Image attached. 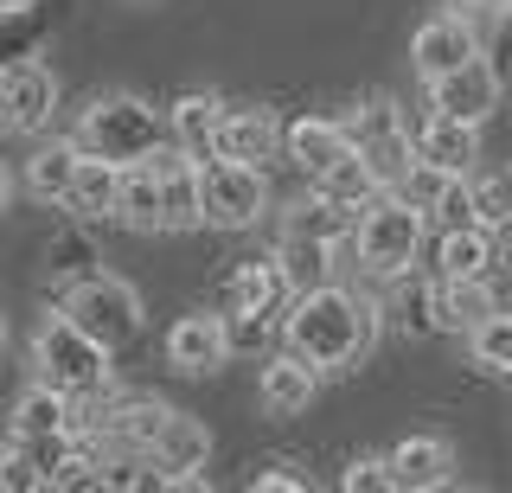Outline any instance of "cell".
Wrapping results in <instances>:
<instances>
[{"instance_id":"44dd1931","label":"cell","mask_w":512,"mask_h":493,"mask_svg":"<svg viewBox=\"0 0 512 493\" xmlns=\"http://www.w3.org/2000/svg\"><path fill=\"white\" fill-rule=\"evenodd\" d=\"M391 468H397V487H410V493L448 487V474H455V449H448L442 436H404L391 449Z\"/></svg>"},{"instance_id":"d6986e66","label":"cell","mask_w":512,"mask_h":493,"mask_svg":"<svg viewBox=\"0 0 512 493\" xmlns=\"http://www.w3.org/2000/svg\"><path fill=\"white\" fill-rule=\"evenodd\" d=\"M116 218H122L128 231H167V186H160V167H154V161L122 167Z\"/></svg>"},{"instance_id":"7402d4cb","label":"cell","mask_w":512,"mask_h":493,"mask_svg":"<svg viewBox=\"0 0 512 493\" xmlns=\"http://www.w3.org/2000/svg\"><path fill=\"white\" fill-rule=\"evenodd\" d=\"M173 423V404H154V397H128V404L109 410V442H116L122 455H154V442H160V429Z\"/></svg>"},{"instance_id":"d6a6232c","label":"cell","mask_w":512,"mask_h":493,"mask_svg":"<svg viewBox=\"0 0 512 493\" xmlns=\"http://www.w3.org/2000/svg\"><path fill=\"white\" fill-rule=\"evenodd\" d=\"M448 180H455L448 167H436V161H423V154H416V161H410V173L391 186V193H404V199L416 205V212H436V199L448 193Z\"/></svg>"},{"instance_id":"3957f363","label":"cell","mask_w":512,"mask_h":493,"mask_svg":"<svg viewBox=\"0 0 512 493\" xmlns=\"http://www.w3.org/2000/svg\"><path fill=\"white\" fill-rule=\"evenodd\" d=\"M173 129H160V116L141 97H128V90H116V97H96L84 109V122H77V148L84 154H103V161L116 167H135V161H154L160 148H167Z\"/></svg>"},{"instance_id":"74e56055","label":"cell","mask_w":512,"mask_h":493,"mask_svg":"<svg viewBox=\"0 0 512 493\" xmlns=\"http://www.w3.org/2000/svg\"><path fill=\"white\" fill-rule=\"evenodd\" d=\"M455 13H500V7H512V0H448Z\"/></svg>"},{"instance_id":"8fae6325","label":"cell","mask_w":512,"mask_h":493,"mask_svg":"<svg viewBox=\"0 0 512 493\" xmlns=\"http://www.w3.org/2000/svg\"><path fill=\"white\" fill-rule=\"evenodd\" d=\"M500 97H506V84L487 58H468L461 71H448V77L429 84V103H436L442 116H461V122H487L493 109H500Z\"/></svg>"},{"instance_id":"83f0119b","label":"cell","mask_w":512,"mask_h":493,"mask_svg":"<svg viewBox=\"0 0 512 493\" xmlns=\"http://www.w3.org/2000/svg\"><path fill=\"white\" fill-rule=\"evenodd\" d=\"M442 314H448V327H455V333H474V327H487L493 314H500V301H493L487 276H468V282H448L442 276Z\"/></svg>"},{"instance_id":"e0dca14e","label":"cell","mask_w":512,"mask_h":493,"mask_svg":"<svg viewBox=\"0 0 512 493\" xmlns=\"http://www.w3.org/2000/svg\"><path fill=\"white\" fill-rule=\"evenodd\" d=\"M288 148V129L269 109H231L224 116V135H218V154H231V161H276V154Z\"/></svg>"},{"instance_id":"484cf974","label":"cell","mask_w":512,"mask_h":493,"mask_svg":"<svg viewBox=\"0 0 512 493\" xmlns=\"http://www.w3.org/2000/svg\"><path fill=\"white\" fill-rule=\"evenodd\" d=\"M71 404H77V397L52 391V385L39 378V385H32L20 404H13V436H52V429H71V423H77Z\"/></svg>"},{"instance_id":"5bb4252c","label":"cell","mask_w":512,"mask_h":493,"mask_svg":"<svg viewBox=\"0 0 512 493\" xmlns=\"http://www.w3.org/2000/svg\"><path fill=\"white\" fill-rule=\"evenodd\" d=\"M320 391V365H308L301 353H282L263 365V378H256V397H263L269 417H301V410L314 404Z\"/></svg>"},{"instance_id":"d590c367","label":"cell","mask_w":512,"mask_h":493,"mask_svg":"<svg viewBox=\"0 0 512 493\" xmlns=\"http://www.w3.org/2000/svg\"><path fill=\"white\" fill-rule=\"evenodd\" d=\"M0 487H13V493H32V487H45V474L32 468V455L20 449V442H7V468H0Z\"/></svg>"},{"instance_id":"7a4b0ae2","label":"cell","mask_w":512,"mask_h":493,"mask_svg":"<svg viewBox=\"0 0 512 493\" xmlns=\"http://www.w3.org/2000/svg\"><path fill=\"white\" fill-rule=\"evenodd\" d=\"M32 372H39L52 391L77 397V404H96V397H109V385H116V372H109V346L96 340V333H84L64 308L45 314L39 333H32Z\"/></svg>"},{"instance_id":"ac0fdd59","label":"cell","mask_w":512,"mask_h":493,"mask_svg":"<svg viewBox=\"0 0 512 493\" xmlns=\"http://www.w3.org/2000/svg\"><path fill=\"white\" fill-rule=\"evenodd\" d=\"M282 301H295V289H288L282 263H237L231 269V289H224V314H276Z\"/></svg>"},{"instance_id":"8992f818","label":"cell","mask_w":512,"mask_h":493,"mask_svg":"<svg viewBox=\"0 0 512 493\" xmlns=\"http://www.w3.org/2000/svg\"><path fill=\"white\" fill-rule=\"evenodd\" d=\"M199 180H205V225L244 231V225H256V218H263L269 186H263V167H256V161L212 154V161H199Z\"/></svg>"},{"instance_id":"603a6c76","label":"cell","mask_w":512,"mask_h":493,"mask_svg":"<svg viewBox=\"0 0 512 493\" xmlns=\"http://www.w3.org/2000/svg\"><path fill=\"white\" fill-rule=\"evenodd\" d=\"M359 205L333 199L327 186H314V199L295 205V218H288V237H320V244H346V237H359Z\"/></svg>"},{"instance_id":"4316f807","label":"cell","mask_w":512,"mask_h":493,"mask_svg":"<svg viewBox=\"0 0 512 493\" xmlns=\"http://www.w3.org/2000/svg\"><path fill=\"white\" fill-rule=\"evenodd\" d=\"M116 199H122V167L103 161V154H84V167H77V193H71V212L103 218V212H116Z\"/></svg>"},{"instance_id":"2e32d148","label":"cell","mask_w":512,"mask_h":493,"mask_svg":"<svg viewBox=\"0 0 512 493\" xmlns=\"http://www.w3.org/2000/svg\"><path fill=\"white\" fill-rule=\"evenodd\" d=\"M77 167H84V148H77V141H45V148L26 154V193L39 205H71Z\"/></svg>"},{"instance_id":"277c9868","label":"cell","mask_w":512,"mask_h":493,"mask_svg":"<svg viewBox=\"0 0 512 493\" xmlns=\"http://www.w3.org/2000/svg\"><path fill=\"white\" fill-rule=\"evenodd\" d=\"M58 308L71 314L84 333H96V340L116 353V346H128L141 333V295L128 289L122 276H109V269H90V276H77L71 289L58 295Z\"/></svg>"},{"instance_id":"52a82bcc","label":"cell","mask_w":512,"mask_h":493,"mask_svg":"<svg viewBox=\"0 0 512 493\" xmlns=\"http://www.w3.org/2000/svg\"><path fill=\"white\" fill-rule=\"evenodd\" d=\"M352 141H359V154L378 167L384 186H397L410 173V161H416V141H410V129H404V116H397L391 97L359 103V116H352Z\"/></svg>"},{"instance_id":"d4e9b609","label":"cell","mask_w":512,"mask_h":493,"mask_svg":"<svg viewBox=\"0 0 512 493\" xmlns=\"http://www.w3.org/2000/svg\"><path fill=\"white\" fill-rule=\"evenodd\" d=\"M436 263H442V276H448V282L487 276V263H493V231H487V225L442 231V250H436Z\"/></svg>"},{"instance_id":"e575fe53","label":"cell","mask_w":512,"mask_h":493,"mask_svg":"<svg viewBox=\"0 0 512 493\" xmlns=\"http://www.w3.org/2000/svg\"><path fill=\"white\" fill-rule=\"evenodd\" d=\"M436 218L442 231H461V225H480V212H474V186H468V173H455V180H448V193L436 199Z\"/></svg>"},{"instance_id":"9a60e30c","label":"cell","mask_w":512,"mask_h":493,"mask_svg":"<svg viewBox=\"0 0 512 493\" xmlns=\"http://www.w3.org/2000/svg\"><path fill=\"white\" fill-rule=\"evenodd\" d=\"M224 97H212V90H186L180 103L167 109V129H173V141H180L186 154H199V161H212L218 154V135H224Z\"/></svg>"},{"instance_id":"4fadbf2b","label":"cell","mask_w":512,"mask_h":493,"mask_svg":"<svg viewBox=\"0 0 512 493\" xmlns=\"http://www.w3.org/2000/svg\"><path fill=\"white\" fill-rule=\"evenodd\" d=\"M160 186H167V231H192L205 225V180H199V154H186L180 141L154 154Z\"/></svg>"},{"instance_id":"ffe728a7","label":"cell","mask_w":512,"mask_h":493,"mask_svg":"<svg viewBox=\"0 0 512 493\" xmlns=\"http://www.w3.org/2000/svg\"><path fill=\"white\" fill-rule=\"evenodd\" d=\"M480 122H461V116H429L423 122V135H416V154L423 161H436V167H448V173H474V161H480Z\"/></svg>"},{"instance_id":"836d02e7","label":"cell","mask_w":512,"mask_h":493,"mask_svg":"<svg viewBox=\"0 0 512 493\" xmlns=\"http://www.w3.org/2000/svg\"><path fill=\"white\" fill-rule=\"evenodd\" d=\"M340 487H346V493H384V487H397L391 455H352L346 474H340Z\"/></svg>"},{"instance_id":"f1b7e54d","label":"cell","mask_w":512,"mask_h":493,"mask_svg":"<svg viewBox=\"0 0 512 493\" xmlns=\"http://www.w3.org/2000/svg\"><path fill=\"white\" fill-rule=\"evenodd\" d=\"M468 186H474V212H480V225H487V231L512 225V167H474V173H468Z\"/></svg>"},{"instance_id":"cb8c5ba5","label":"cell","mask_w":512,"mask_h":493,"mask_svg":"<svg viewBox=\"0 0 512 493\" xmlns=\"http://www.w3.org/2000/svg\"><path fill=\"white\" fill-rule=\"evenodd\" d=\"M205 455H212V436H205V423L186 417V410H173V423L160 429V442H154V461L173 474V481H180V474L205 468Z\"/></svg>"},{"instance_id":"f546056e","label":"cell","mask_w":512,"mask_h":493,"mask_svg":"<svg viewBox=\"0 0 512 493\" xmlns=\"http://www.w3.org/2000/svg\"><path fill=\"white\" fill-rule=\"evenodd\" d=\"M397 321L410 333H442L448 314H442V282H404V295H397Z\"/></svg>"},{"instance_id":"6da1fadb","label":"cell","mask_w":512,"mask_h":493,"mask_svg":"<svg viewBox=\"0 0 512 493\" xmlns=\"http://www.w3.org/2000/svg\"><path fill=\"white\" fill-rule=\"evenodd\" d=\"M282 340H288V353H301L320 372H352L378 340V301L352 295L340 282L301 289L282 314Z\"/></svg>"},{"instance_id":"9c48e42d","label":"cell","mask_w":512,"mask_h":493,"mask_svg":"<svg viewBox=\"0 0 512 493\" xmlns=\"http://www.w3.org/2000/svg\"><path fill=\"white\" fill-rule=\"evenodd\" d=\"M0 103H7V129L13 135H39L52 129V109H58V77L39 58H13L7 77H0Z\"/></svg>"},{"instance_id":"f35d334b","label":"cell","mask_w":512,"mask_h":493,"mask_svg":"<svg viewBox=\"0 0 512 493\" xmlns=\"http://www.w3.org/2000/svg\"><path fill=\"white\" fill-rule=\"evenodd\" d=\"M32 7V0H0V13H26Z\"/></svg>"},{"instance_id":"1f68e13d","label":"cell","mask_w":512,"mask_h":493,"mask_svg":"<svg viewBox=\"0 0 512 493\" xmlns=\"http://www.w3.org/2000/svg\"><path fill=\"white\" fill-rule=\"evenodd\" d=\"M90 263H96V244H90V231H58L52 244H45V276H90Z\"/></svg>"},{"instance_id":"5b68a950","label":"cell","mask_w":512,"mask_h":493,"mask_svg":"<svg viewBox=\"0 0 512 493\" xmlns=\"http://www.w3.org/2000/svg\"><path fill=\"white\" fill-rule=\"evenodd\" d=\"M423 218L404 193H378L359 218V263L372 276H410L416 263V244H423Z\"/></svg>"},{"instance_id":"ba28073f","label":"cell","mask_w":512,"mask_h":493,"mask_svg":"<svg viewBox=\"0 0 512 493\" xmlns=\"http://www.w3.org/2000/svg\"><path fill=\"white\" fill-rule=\"evenodd\" d=\"M231 346H237V333H231V321H224V314H212V308L180 314V321L167 327V365H173V372H186V378L218 372V365L231 359Z\"/></svg>"},{"instance_id":"7c38bea8","label":"cell","mask_w":512,"mask_h":493,"mask_svg":"<svg viewBox=\"0 0 512 493\" xmlns=\"http://www.w3.org/2000/svg\"><path fill=\"white\" fill-rule=\"evenodd\" d=\"M359 148L352 141V122H333V116H301V122H288V161H295L301 173H333L346 161V154Z\"/></svg>"},{"instance_id":"30bf717a","label":"cell","mask_w":512,"mask_h":493,"mask_svg":"<svg viewBox=\"0 0 512 493\" xmlns=\"http://www.w3.org/2000/svg\"><path fill=\"white\" fill-rule=\"evenodd\" d=\"M468 58H480V39H474L468 13H442V20L416 26V39H410V65H416V77H423V84H436V77L461 71Z\"/></svg>"},{"instance_id":"4dcf8cb0","label":"cell","mask_w":512,"mask_h":493,"mask_svg":"<svg viewBox=\"0 0 512 493\" xmlns=\"http://www.w3.org/2000/svg\"><path fill=\"white\" fill-rule=\"evenodd\" d=\"M468 353L474 365H487V372H506L512 378V314H493L487 327L468 333Z\"/></svg>"},{"instance_id":"8d00e7d4","label":"cell","mask_w":512,"mask_h":493,"mask_svg":"<svg viewBox=\"0 0 512 493\" xmlns=\"http://www.w3.org/2000/svg\"><path fill=\"white\" fill-rule=\"evenodd\" d=\"M250 487H256V493H308V481H301V474H282V468H263Z\"/></svg>"}]
</instances>
